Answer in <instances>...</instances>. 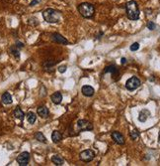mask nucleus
Wrapping results in <instances>:
<instances>
[{"label": "nucleus", "mask_w": 160, "mask_h": 166, "mask_svg": "<svg viewBox=\"0 0 160 166\" xmlns=\"http://www.w3.org/2000/svg\"><path fill=\"white\" fill-rule=\"evenodd\" d=\"M52 162L54 163L56 165H62L63 163H64V160H63V158L62 157H60V156H58V155H54V156H52Z\"/></svg>", "instance_id": "nucleus-19"}, {"label": "nucleus", "mask_w": 160, "mask_h": 166, "mask_svg": "<svg viewBox=\"0 0 160 166\" xmlns=\"http://www.w3.org/2000/svg\"><path fill=\"white\" fill-rule=\"evenodd\" d=\"M52 139L54 143H58L61 139H62V134H61L58 130H54L52 134Z\"/></svg>", "instance_id": "nucleus-16"}, {"label": "nucleus", "mask_w": 160, "mask_h": 166, "mask_svg": "<svg viewBox=\"0 0 160 166\" xmlns=\"http://www.w3.org/2000/svg\"><path fill=\"white\" fill-rule=\"evenodd\" d=\"M140 80L138 77H132L131 79H129L125 83V88L129 91H134L140 86Z\"/></svg>", "instance_id": "nucleus-4"}, {"label": "nucleus", "mask_w": 160, "mask_h": 166, "mask_svg": "<svg viewBox=\"0 0 160 166\" xmlns=\"http://www.w3.org/2000/svg\"><path fill=\"white\" fill-rule=\"evenodd\" d=\"M121 61H122L123 65H125V64L127 63V59H125V58H122V60H121Z\"/></svg>", "instance_id": "nucleus-27"}, {"label": "nucleus", "mask_w": 160, "mask_h": 166, "mask_svg": "<svg viewBox=\"0 0 160 166\" xmlns=\"http://www.w3.org/2000/svg\"><path fill=\"white\" fill-rule=\"evenodd\" d=\"M112 138H113L114 141L116 143H118V144H120V145L125 144L124 135H123L121 132H119V131H114V132H112Z\"/></svg>", "instance_id": "nucleus-9"}, {"label": "nucleus", "mask_w": 160, "mask_h": 166, "mask_svg": "<svg viewBox=\"0 0 160 166\" xmlns=\"http://www.w3.org/2000/svg\"><path fill=\"white\" fill-rule=\"evenodd\" d=\"M66 71V66L65 65H62L58 68V72L59 73H64Z\"/></svg>", "instance_id": "nucleus-25"}, {"label": "nucleus", "mask_w": 160, "mask_h": 166, "mask_svg": "<svg viewBox=\"0 0 160 166\" xmlns=\"http://www.w3.org/2000/svg\"><path fill=\"white\" fill-rule=\"evenodd\" d=\"M80 160L83 161V162H90L92 161L95 157V152L91 149H87V150H84L80 153L79 155Z\"/></svg>", "instance_id": "nucleus-5"}, {"label": "nucleus", "mask_w": 160, "mask_h": 166, "mask_svg": "<svg viewBox=\"0 0 160 166\" xmlns=\"http://www.w3.org/2000/svg\"><path fill=\"white\" fill-rule=\"evenodd\" d=\"M35 138L40 142H43V143L47 142V138L45 137V135L43 134L42 132H36L35 133Z\"/></svg>", "instance_id": "nucleus-20"}, {"label": "nucleus", "mask_w": 160, "mask_h": 166, "mask_svg": "<svg viewBox=\"0 0 160 166\" xmlns=\"http://www.w3.org/2000/svg\"><path fill=\"white\" fill-rule=\"evenodd\" d=\"M52 40L56 43H58L60 45H67L68 44V41L65 39L63 36H61L60 34L58 33H54L52 35Z\"/></svg>", "instance_id": "nucleus-8"}, {"label": "nucleus", "mask_w": 160, "mask_h": 166, "mask_svg": "<svg viewBox=\"0 0 160 166\" xmlns=\"http://www.w3.org/2000/svg\"><path fill=\"white\" fill-rule=\"evenodd\" d=\"M37 112H38V115H40L41 117H43V119H45V117H49V111L47 110V106H40V108H38V110H37Z\"/></svg>", "instance_id": "nucleus-14"}, {"label": "nucleus", "mask_w": 160, "mask_h": 166, "mask_svg": "<svg viewBox=\"0 0 160 166\" xmlns=\"http://www.w3.org/2000/svg\"><path fill=\"white\" fill-rule=\"evenodd\" d=\"M14 117H16V119H20L21 121H22L23 119H24L25 113L23 112V110L19 108V106H17V108H15V110H14Z\"/></svg>", "instance_id": "nucleus-17"}, {"label": "nucleus", "mask_w": 160, "mask_h": 166, "mask_svg": "<svg viewBox=\"0 0 160 166\" xmlns=\"http://www.w3.org/2000/svg\"><path fill=\"white\" fill-rule=\"evenodd\" d=\"M43 17L47 23H58L61 18V13L56 9L49 8L43 12Z\"/></svg>", "instance_id": "nucleus-1"}, {"label": "nucleus", "mask_w": 160, "mask_h": 166, "mask_svg": "<svg viewBox=\"0 0 160 166\" xmlns=\"http://www.w3.org/2000/svg\"><path fill=\"white\" fill-rule=\"evenodd\" d=\"M11 52H12V54L15 56V58H16V59H19V57H20L19 50H18V49H15V48H12V49H11Z\"/></svg>", "instance_id": "nucleus-22"}, {"label": "nucleus", "mask_w": 160, "mask_h": 166, "mask_svg": "<svg viewBox=\"0 0 160 166\" xmlns=\"http://www.w3.org/2000/svg\"><path fill=\"white\" fill-rule=\"evenodd\" d=\"M36 119H37V117H36V115L33 112V111H29V112L27 113V120H28V122L30 124L35 123Z\"/></svg>", "instance_id": "nucleus-18"}, {"label": "nucleus", "mask_w": 160, "mask_h": 166, "mask_svg": "<svg viewBox=\"0 0 160 166\" xmlns=\"http://www.w3.org/2000/svg\"><path fill=\"white\" fill-rule=\"evenodd\" d=\"M150 117V111L148 110H142L138 115V120L141 122H144Z\"/></svg>", "instance_id": "nucleus-13"}, {"label": "nucleus", "mask_w": 160, "mask_h": 166, "mask_svg": "<svg viewBox=\"0 0 160 166\" xmlns=\"http://www.w3.org/2000/svg\"><path fill=\"white\" fill-rule=\"evenodd\" d=\"M155 27H156V25H155L153 22H151V21H149L147 23V28L149 29V30H154L155 29Z\"/></svg>", "instance_id": "nucleus-24"}, {"label": "nucleus", "mask_w": 160, "mask_h": 166, "mask_svg": "<svg viewBox=\"0 0 160 166\" xmlns=\"http://www.w3.org/2000/svg\"><path fill=\"white\" fill-rule=\"evenodd\" d=\"M77 9H78V12L80 13V15L83 16L84 18H91L95 13L94 6L91 3H87V2L79 4Z\"/></svg>", "instance_id": "nucleus-3"}, {"label": "nucleus", "mask_w": 160, "mask_h": 166, "mask_svg": "<svg viewBox=\"0 0 160 166\" xmlns=\"http://www.w3.org/2000/svg\"><path fill=\"white\" fill-rule=\"evenodd\" d=\"M104 73H111L112 75H113V77H117V79H119L120 78V72H119V70H118V68L116 67V66H114V65H111V66H108V67H106L105 68V71Z\"/></svg>", "instance_id": "nucleus-10"}, {"label": "nucleus", "mask_w": 160, "mask_h": 166, "mask_svg": "<svg viewBox=\"0 0 160 166\" xmlns=\"http://www.w3.org/2000/svg\"><path fill=\"white\" fill-rule=\"evenodd\" d=\"M129 49H131V51H136V50H138V49H139V44H138V42L134 43V44L132 45Z\"/></svg>", "instance_id": "nucleus-23"}, {"label": "nucleus", "mask_w": 160, "mask_h": 166, "mask_svg": "<svg viewBox=\"0 0 160 166\" xmlns=\"http://www.w3.org/2000/svg\"><path fill=\"white\" fill-rule=\"evenodd\" d=\"M30 161V153L27 151H24L20 153L17 157V162L20 166H26Z\"/></svg>", "instance_id": "nucleus-7"}, {"label": "nucleus", "mask_w": 160, "mask_h": 166, "mask_svg": "<svg viewBox=\"0 0 160 166\" xmlns=\"http://www.w3.org/2000/svg\"><path fill=\"white\" fill-rule=\"evenodd\" d=\"M125 10H127V16L129 20H138L139 18V9L138 3L134 0L127 2Z\"/></svg>", "instance_id": "nucleus-2"}, {"label": "nucleus", "mask_w": 160, "mask_h": 166, "mask_svg": "<svg viewBox=\"0 0 160 166\" xmlns=\"http://www.w3.org/2000/svg\"><path fill=\"white\" fill-rule=\"evenodd\" d=\"M138 136H139V132H138V130H136V129H134V130H132V132H131V137H132L134 140L138 139Z\"/></svg>", "instance_id": "nucleus-21"}, {"label": "nucleus", "mask_w": 160, "mask_h": 166, "mask_svg": "<svg viewBox=\"0 0 160 166\" xmlns=\"http://www.w3.org/2000/svg\"><path fill=\"white\" fill-rule=\"evenodd\" d=\"M42 0H33V1L30 3V6H35L36 4H39Z\"/></svg>", "instance_id": "nucleus-26"}, {"label": "nucleus", "mask_w": 160, "mask_h": 166, "mask_svg": "<svg viewBox=\"0 0 160 166\" xmlns=\"http://www.w3.org/2000/svg\"><path fill=\"white\" fill-rule=\"evenodd\" d=\"M51 99H52V102L54 104H61V102H62V95H61V93L56 92L52 95Z\"/></svg>", "instance_id": "nucleus-12"}, {"label": "nucleus", "mask_w": 160, "mask_h": 166, "mask_svg": "<svg viewBox=\"0 0 160 166\" xmlns=\"http://www.w3.org/2000/svg\"><path fill=\"white\" fill-rule=\"evenodd\" d=\"M159 142H160V135H159Z\"/></svg>", "instance_id": "nucleus-28"}, {"label": "nucleus", "mask_w": 160, "mask_h": 166, "mask_svg": "<svg viewBox=\"0 0 160 166\" xmlns=\"http://www.w3.org/2000/svg\"><path fill=\"white\" fill-rule=\"evenodd\" d=\"M77 126H78L80 131H91V130H93V124L86 119H79L78 121H77Z\"/></svg>", "instance_id": "nucleus-6"}, {"label": "nucleus", "mask_w": 160, "mask_h": 166, "mask_svg": "<svg viewBox=\"0 0 160 166\" xmlns=\"http://www.w3.org/2000/svg\"><path fill=\"white\" fill-rule=\"evenodd\" d=\"M1 101L4 104H12V97L9 93H4L1 97Z\"/></svg>", "instance_id": "nucleus-15"}, {"label": "nucleus", "mask_w": 160, "mask_h": 166, "mask_svg": "<svg viewBox=\"0 0 160 166\" xmlns=\"http://www.w3.org/2000/svg\"><path fill=\"white\" fill-rule=\"evenodd\" d=\"M81 93L83 94V95H85V97H92V95H94L95 91L91 86H83L81 88Z\"/></svg>", "instance_id": "nucleus-11"}]
</instances>
